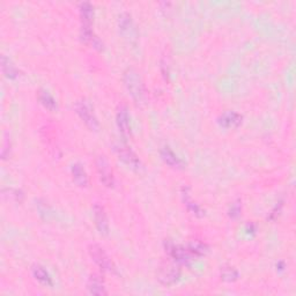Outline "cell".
<instances>
[{"label":"cell","mask_w":296,"mask_h":296,"mask_svg":"<svg viewBox=\"0 0 296 296\" xmlns=\"http://www.w3.org/2000/svg\"><path fill=\"white\" fill-rule=\"evenodd\" d=\"M124 84L126 87L129 94L136 102H141L144 99V83L143 80H141L140 75L138 74V72L133 70V68H129V70L125 71L124 76Z\"/></svg>","instance_id":"cell-1"},{"label":"cell","mask_w":296,"mask_h":296,"mask_svg":"<svg viewBox=\"0 0 296 296\" xmlns=\"http://www.w3.org/2000/svg\"><path fill=\"white\" fill-rule=\"evenodd\" d=\"M113 151L117 154L118 159L121 162H124L129 168L135 170V172H139V170L143 168L140 159L128 145H125L123 143L113 144Z\"/></svg>","instance_id":"cell-2"},{"label":"cell","mask_w":296,"mask_h":296,"mask_svg":"<svg viewBox=\"0 0 296 296\" xmlns=\"http://www.w3.org/2000/svg\"><path fill=\"white\" fill-rule=\"evenodd\" d=\"M75 112L78 113L80 119L86 124V126L89 128L93 131H96L99 129V120H97L94 110H93L92 105L87 102L86 100H80L74 105Z\"/></svg>","instance_id":"cell-3"},{"label":"cell","mask_w":296,"mask_h":296,"mask_svg":"<svg viewBox=\"0 0 296 296\" xmlns=\"http://www.w3.org/2000/svg\"><path fill=\"white\" fill-rule=\"evenodd\" d=\"M89 255L93 258L97 265H99L103 271H107V272L116 273V267L113 265V263L105 251L101 248L100 245L93 244L89 246Z\"/></svg>","instance_id":"cell-4"},{"label":"cell","mask_w":296,"mask_h":296,"mask_svg":"<svg viewBox=\"0 0 296 296\" xmlns=\"http://www.w3.org/2000/svg\"><path fill=\"white\" fill-rule=\"evenodd\" d=\"M95 164L100 181L102 182L105 186H108V188H112L113 184H115V178H113L112 169L110 167V164H109L107 157L103 155L97 156L95 160Z\"/></svg>","instance_id":"cell-5"},{"label":"cell","mask_w":296,"mask_h":296,"mask_svg":"<svg viewBox=\"0 0 296 296\" xmlns=\"http://www.w3.org/2000/svg\"><path fill=\"white\" fill-rule=\"evenodd\" d=\"M118 27L120 34L128 40H130V42H135V40H137L138 37L137 28L132 20V16L126 13V12H123V13L119 14Z\"/></svg>","instance_id":"cell-6"},{"label":"cell","mask_w":296,"mask_h":296,"mask_svg":"<svg viewBox=\"0 0 296 296\" xmlns=\"http://www.w3.org/2000/svg\"><path fill=\"white\" fill-rule=\"evenodd\" d=\"M167 251H168V253L170 255V257H172L176 263H178V264L188 265L189 263L193 259V256L191 253H190L188 248H183V246L168 243Z\"/></svg>","instance_id":"cell-7"},{"label":"cell","mask_w":296,"mask_h":296,"mask_svg":"<svg viewBox=\"0 0 296 296\" xmlns=\"http://www.w3.org/2000/svg\"><path fill=\"white\" fill-rule=\"evenodd\" d=\"M181 277V272L178 267L174 264H164L160 267L159 280L163 285H173Z\"/></svg>","instance_id":"cell-8"},{"label":"cell","mask_w":296,"mask_h":296,"mask_svg":"<svg viewBox=\"0 0 296 296\" xmlns=\"http://www.w3.org/2000/svg\"><path fill=\"white\" fill-rule=\"evenodd\" d=\"M93 214H94V221L96 225V228L99 230L100 234L108 235L109 234V222L107 213L103 208V206L96 204L93 208Z\"/></svg>","instance_id":"cell-9"},{"label":"cell","mask_w":296,"mask_h":296,"mask_svg":"<svg viewBox=\"0 0 296 296\" xmlns=\"http://www.w3.org/2000/svg\"><path fill=\"white\" fill-rule=\"evenodd\" d=\"M116 123L119 131L124 137H130L132 132L131 128V118L126 108H120L116 115Z\"/></svg>","instance_id":"cell-10"},{"label":"cell","mask_w":296,"mask_h":296,"mask_svg":"<svg viewBox=\"0 0 296 296\" xmlns=\"http://www.w3.org/2000/svg\"><path fill=\"white\" fill-rule=\"evenodd\" d=\"M161 159L163 160L165 164H168L169 167L175 168V169H183L184 168V162L178 157L175 153H174L169 147H164L161 149L160 152Z\"/></svg>","instance_id":"cell-11"},{"label":"cell","mask_w":296,"mask_h":296,"mask_svg":"<svg viewBox=\"0 0 296 296\" xmlns=\"http://www.w3.org/2000/svg\"><path fill=\"white\" fill-rule=\"evenodd\" d=\"M242 123V116L235 111H226L219 118V124L226 129L237 128Z\"/></svg>","instance_id":"cell-12"},{"label":"cell","mask_w":296,"mask_h":296,"mask_svg":"<svg viewBox=\"0 0 296 296\" xmlns=\"http://www.w3.org/2000/svg\"><path fill=\"white\" fill-rule=\"evenodd\" d=\"M80 18H81V28H92V22L94 19V6L91 3H81L80 4Z\"/></svg>","instance_id":"cell-13"},{"label":"cell","mask_w":296,"mask_h":296,"mask_svg":"<svg viewBox=\"0 0 296 296\" xmlns=\"http://www.w3.org/2000/svg\"><path fill=\"white\" fill-rule=\"evenodd\" d=\"M87 287H88L89 293L93 295L101 296V295L107 294V289H105L103 279L101 278L99 274L91 275V278H89V280H88Z\"/></svg>","instance_id":"cell-14"},{"label":"cell","mask_w":296,"mask_h":296,"mask_svg":"<svg viewBox=\"0 0 296 296\" xmlns=\"http://www.w3.org/2000/svg\"><path fill=\"white\" fill-rule=\"evenodd\" d=\"M72 177L74 183L80 188H86L88 185V176L83 165L80 163H75L72 165Z\"/></svg>","instance_id":"cell-15"},{"label":"cell","mask_w":296,"mask_h":296,"mask_svg":"<svg viewBox=\"0 0 296 296\" xmlns=\"http://www.w3.org/2000/svg\"><path fill=\"white\" fill-rule=\"evenodd\" d=\"M31 272H32V277H34L38 282L43 283V285H46V286L52 285L50 274L48 273V271L44 269L43 266L34 265L31 269Z\"/></svg>","instance_id":"cell-16"},{"label":"cell","mask_w":296,"mask_h":296,"mask_svg":"<svg viewBox=\"0 0 296 296\" xmlns=\"http://www.w3.org/2000/svg\"><path fill=\"white\" fill-rule=\"evenodd\" d=\"M2 70L8 79H15L18 78L19 71L15 67V65L11 62L10 58H7L5 55L2 56Z\"/></svg>","instance_id":"cell-17"},{"label":"cell","mask_w":296,"mask_h":296,"mask_svg":"<svg viewBox=\"0 0 296 296\" xmlns=\"http://www.w3.org/2000/svg\"><path fill=\"white\" fill-rule=\"evenodd\" d=\"M38 100H39V102L42 103L43 107L46 109H48V110L54 111L57 109L56 100L54 99V96H52L49 92L39 91L38 92Z\"/></svg>","instance_id":"cell-18"},{"label":"cell","mask_w":296,"mask_h":296,"mask_svg":"<svg viewBox=\"0 0 296 296\" xmlns=\"http://www.w3.org/2000/svg\"><path fill=\"white\" fill-rule=\"evenodd\" d=\"M188 250L190 251V253H191L193 257H201L207 253L208 248L206 246V244H204V243L198 242V241H192L191 243H189Z\"/></svg>","instance_id":"cell-19"},{"label":"cell","mask_w":296,"mask_h":296,"mask_svg":"<svg viewBox=\"0 0 296 296\" xmlns=\"http://www.w3.org/2000/svg\"><path fill=\"white\" fill-rule=\"evenodd\" d=\"M221 278L227 282H234L238 279V272L232 266H225L221 270Z\"/></svg>","instance_id":"cell-20"},{"label":"cell","mask_w":296,"mask_h":296,"mask_svg":"<svg viewBox=\"0 0 296 296\" xmlns=\"http://www.w3.org/2000/svg\"><path fill=\"white\" fill-rule=\"evenodd\" d=\"M184 202L186 205V207L191 212L192 214H194L196 217H202V209L200 208V206L196 204V202H193L191 199H190V197L188 196V193H184Z\"/></svg>","instance_id":"cell-21"},{"label":"cell","mask_w":296,"mask_h":296,"mask_svg":"<svg viewBox=\"0 0 296 296\" xmlns=\"http://www.w3.org/2000/svg\"><path fill=\"white\" fill-rule=\"evenodd\" d=\"M229 212H230V217H233V218L238 217V216H240V213H241L240 205H238V204H234L232 206V208H230Z\"/></svg>","instance_id":"cell-22"}]
</instances>
